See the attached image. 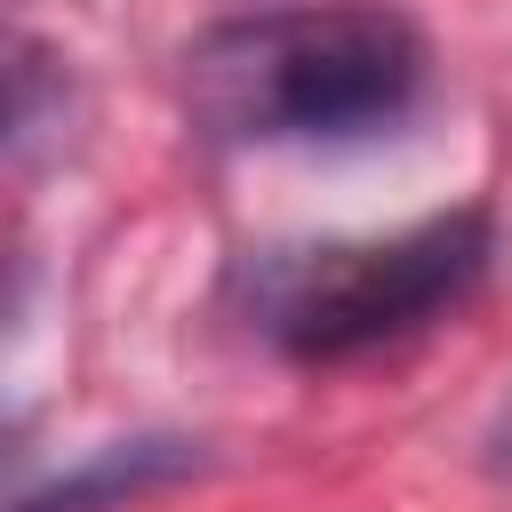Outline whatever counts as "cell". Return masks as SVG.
Segmentation results:
<instances>
[{
    "label": "cell",
    "instance_id": "1",
    "mask_svg": "<svg viewBox=\"0 0 512 512\" xmlns=\"http://www.w3.org/2000/svg\"><path fill=\"white\" fill-rule=\"evenodd\" d=\"M424 32L384 0L264 8L184 48V104L224 144H352L424 96Z\"/></svg>",
    "mask_w": 512,
    "mask_h": 512
},
{
    "label": "cell",
    "instance_id": "2",
    "mask_svg": "<svg viewBox=\"0 0 512 512\" xmlns=\"http://www.w3.org/2000/svg\"><path fill=\"white\" fill-rule=\"evenodd\" d=\"M488 256H496V232L480 208L424 216L392 240L272 256L248 288V328L304 368H336V360H360L376 344H400L448 320L480 288Z\"/></svg>",
    "mask_w": 512,
    "mask_h": 512
},
{
    "label": "cell",
    "instance_id": "3",
    "mask_svg": "<svg viewBox=\"0 0 512 512\" xmlns=\"http://www.w3.org/2000/svg\"><path fill=\"white\" fill-rule=\"evenodd\" d=\"M184 472H200V448L176 440V432L104 440L96 456H80L72 472H56V480L8 496L0 512H128L136 496H152V488H168V480H184Z\"/></svg>",
    "mask_w": 512,
    "mask_h": 512
},
{
    "label": "cell",
    "instance_id": "4",
    "mask_svg": "<svg viewBox=\"0 0 512 512\" xmlns=\"http://www.w3.org/2000/svg\"><path fill=\"white\" fill-rule=\"evenodd\" d=\"M496 464H512V416H504V432H496Z\"/></svg>",
    "mask_w": 512,
    "mask_h": 512
},
{
    "label": "cell",
    "instance_id": "5",
    "mask_svg": "<svg viewBox=\"0 0 512 512\" xmlns=\"http://www.w3.org/2000/svg\"><path fill=\"white\" fill-rule=\"evenodd\" d=\"M0 136H8V56H0Z\"/></svg>",
    "mask_w": 512,
    "mask_h": 512
}]
</instances>
